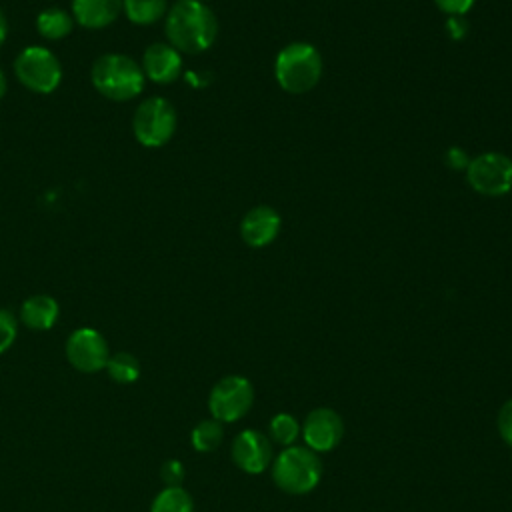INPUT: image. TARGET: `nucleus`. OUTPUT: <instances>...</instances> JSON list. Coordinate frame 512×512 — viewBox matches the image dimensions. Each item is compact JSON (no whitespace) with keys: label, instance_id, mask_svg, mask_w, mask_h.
Segmentation results:
<instances>
[{"label":"nucleus","instance_id":"nucleus-14","mask_svg":"<svg viewBox=\"0 0 512 512\" xmlns=\"http://www.w3.org/2000/svg\"><path fill=\"white\" fill-rule=\"evenodd\" d=\"M122 2L124 0H72V18L84 28L100 30L118 18Z\"/></svg>","mask_w":512,"mask_h":512},{"label":"nucleus","instance_id":"nucleus-2","mask_svg":"<svg viewBox=\"0 0 512 512\" xmlns=\"http://www.w3.org/2000/svg\"><path fill=\"white\" fill-rule=\"evenodd\" d=\"M90 80L96 92L114 102H126L136 98L144 90L142 66L120 52L102 54L90 70Z\"/></svg>","mask_w":512,"mask_h":512},{"label":"nucleus","instance_id":"nucleus-1","mask_svg":"<svg viewBox=\"0 0 512 512\" xmlns=\"http://www.w3.org/2000/svg\"><path fill=\"white\" fill-rule=\"evenodd\" d=\"M164 32L180 54H200L214 44L218 20L204 2L178 0L166 12Z\"/></svg>","mask_w":512,"mask_h":512},{"label":"nucleus","instance_id":"nucleus-16","mask_svg":"<svg viewBox=\"0 0 512 512\" xmlns=\"http://www.w3.org/2000/svg\"><path fill=\"white\" fill-rule=\"evenodd\" d=\"M74 28V18L58 6L44 8L36 18V30L46 40H60L68 36Z\"/></svg>","mask_w":512,"mask_h":512},{"label":"nucleus","instance_id":"nucleus-10","mask_svg":"<svg viewBox=\"0 0 512 512\" xmlns=\"http://www.w3.org/2000/svg\"><path fill=\"white\" fill-rule=\"evenodd\" d=\"M300 434L310 450L318 452H330L334 450L342 436H344V422L340 414L332 408H314L308 412Z\"/></svg>","mask_w":512,"mask_h":512},{"label":"nucleus","instance_id":"nucleus-18","mask_svg":"<svg viewBox=\"0 0 512 512\" xmlns=\"http://www.w3.org/2000/svg\"><path fill=\"white\" fill-rule=\"evenodd\" d=\"M150 512H194V502L182 486H166L156 494Z\"/></svg>","mask_w":512,"mask_h":512},{"label":"nucleus","instance_id":"nucleus-8","mask_svg":"<svg viewBox=\"0 0 512 512\" xmlns=\"http://www.w3.org/2000/svg\"><path fill=\"white\" fill-rule=\"evenodd\" d=\"M254 402V388L240 374L224 376L214 384L208 396V410L218 422H236L248 414Z\"/></svg>","mask_w":512,"mask_h":512},{"label":"nucleus","instance_id":"nucleus-26","mask_svg":"<svg viewBox=\"0 0 512 512\" xmlns=\"http://www.w3.org/2000/svg\"><path fill=\"white\" fill-rule=\"evenodd\" d=\"M446 162L450 168H456V170H466L470 158L466 156V152L462 148H450L446 152Z\"/></svg>","mask_w":512,"mask_h":512},{"label":"nucleus","instance_id":"nucleus-23","mask_svg":"<svg viewBox=\"0 0 512 512\" xmlns=\"http://www.w3.org/2000/svg\"><path fill=\"white\" fill-rule=\"evenodd\" d=\"M160 476L166 486H180L184 480V466L180 460H166L160 468Z\"/></svg>","mask_w":512,"mask_h":512},{"label":"nucleus","instance_id":"nucleus-11","mask_svg":"<svg viewBox=\"0 0 512 512\" xmlns=\"http://www.w3.org/2000/svg\"><path fill=\"white\" fill-rule=\"evenodd\" d=\"M232 460L234 464L248 472L260 474L272 464V442L270 438L254 428H246L236 434L232 442Z\"/></svg>","mask_w":512,"mask_h":512},{"label":"nucleus","instance_id":"nucleus-19","mask_svg":"<svg viewBox=\"0 0 512 512\" xmlns=\"http://www.w3.org/2000/svg\"><path fill=\"white\" fill-rule=\"evenodd\" d=\"M224 438V428L222 422L210 418V420H202L194 426L192 434H190V442L194 446V450L198 452H212L220 446Z\"/></svg>","mask_w":512,"mask_h":512},{"label":"nucleus","instance_id":"nucleus-4","mask_svg":"<svg viewBox=\"0 0 512 512\" xmlns=\"http://www.w3.org/2000/svg\"><path fill=\"white\" fill-rule=\"evenodd\" d=\"M272 480L286 494H308L322 480V460L308 446H286L272 460Z\"/></svg>","mask_w":512,"mask_h":512},{"label":"nucleus","instance_id":"nucleus-17","mask_svg":"<svg viewBox=\"0 0 512 512\" xmlns=\"http://www.w3.org/2000/svg\"><path fill=\"white\" fill-rule=\"evenodd\" d=\"M122 12L136 26H150L168 12L166 0H124Z\"/></svg>","mask_w":512,"mask_h":512},{"label":"nucleus","instance_id":"nucleus-12","mask_svg":"<svg viewBox=\"0 0 512 512\" xmlns=\"http://www.w3.org/2000/svg\"><path fill=\"white\" fill-rule=\"evenodd\" d=\"M282 220L272 206H254L240 220V236L252 248H264L276 240Z\"/></svg>","mask_w":512,"mask_h":512},{"label":"nucleus","instance_id":"nucleus-20","mask_svg":"<svg viewBox=\"0 0 512 512\" xmlns=\"http://www.w3.org/2000/svg\"><path fill=\"white\" fill-rule=\"evenodd\" d=\"M300 436L298 420L288 412H278L268 422V438L280 446H292Z\"/></svg>","mask_w":512,"mask_h":512},{"label":"nucleus","instance_id":"nucleus-21","mask_svg":"<svg viewBox=\"0 0 512 512\" xmlns=\"http://www.w3.org/2000/svg\"><path fill=\"white\" fill-rule=\"evenodd\" d=\"M106 370H108V376L112 380H116L118 384H130V382L138 380V376H140V364L128 352L112 354L106 364Z\"/></svg>","mask_w":512,"mask_h":512},{"label":"nucleus","instance_id":"nucleus-25","mask_svg":"<svg viewBox=\"0 0 512 512\" xmlns=\"http://www.w3.org/2000/svg\"><path fill=\"white\" fill-rule=\"evenodd\" d=\"M474 2L476 0H434L438 10L448 16H464L474 6Z\"/></svg>","mask_w":512,"mask_h":512},{"label":"nucleus","instance_id":"nucleus-15","mask_svg":"<svg viewBox=\"0 0 512 512\" xmlns=\"http://www.w3.org/2000/svg\"><path fill=\"white\" fill-rule=\"evenodd\" d=\"M60 314L58 302L48 294H36L22 302L20 320L32 330H48L56 324Z\"/></svg>","mask_w":512,"mask_h":512},{"label":"nucleus","instance_id":"nucleus-5","mask_svg":"<svg viewBox=\"0 0 512 512\" xmlns=\"http://www.w3.org/2000/svg\"><path fill=\"white\" fill-rule=\"evenodd\" d=\"M178 116L170 100L162 96L146 98L132 116V132L146 148H160L176 132Z\"/></svg>","mask_w":512,"mask_h":512},{"label":"nucleus","instance_id":"nucleus-13","mask_svg":"<svg viewBox=\"0 0 512 512\" xmlns=\"http://www.w3.org/2000/svg\"><path fill=\"white\" fill-rule=\"evenodd\" d=\"M142 72L156 84H170L182 72V56L168 42H154L144 50Z\"/></svg>","mask_w":512,"mask_h":512},{"label":"nucleus","instance_id":"nucleus-9","mask_svg":"<svg viewBox=\"0 0 512 512\" xmlns=\"http://www.w3.org/2000/svg\"><path fill=\"white\" fill-rule=\"evenodd\" d=\"M66 356L76 370L92 374L106 368L110 360V350L98 330L78 328L68 336Z\"/></svg>","mask_w":512,"mask_h":512},{"label":"nucleus","instance_id":"nucleus-30","mask_svg":"<svg viewBox=\"0 0 512 512\" xmlns=\"http://www.w3.org/2000/svg\"><path fill=\"white\" fill-rule=\"evenodd\" d=\"M196 2H206V0H196Z\"/></svg>","mask_w":512,"mask_h":512},{"label":"nucleus","instance_id":"nucleus-28","mask_svg":"<svg viewBox=\"0 0 512 512\" xmlns=\"http://www.w3.org/2000/svg\"><path fill=\"white\" fill-rule=\"evenodd\" d=\"M6 34H8V22H6L4 12L0 10V44L6 40Z\"/></svg>","mask_w":512,"mask_h":512},{"label":"nucleus","instance_id":"nucleus-24","mask_svg":"<svg viewBox=\"0 0 512 512\" xmlns=\"http://www.w3.org/2000/svg\"><path fill=\"white\" fill-rule=\"evenodd\" d=\"M498 432L502 440L512 448V398L504 402L498 412Z\"/></svg>","mask_w":512,"mask_h":512},{"label":"nucleus","instance_id":"nucleus-3","mask_svg":"<svg viewBox=\"0 0 512 512\" xmlns=\"http://www.w3.org/2000/svg\"><path fill=\"white\" fill-rule=\"evenodd\" d=\"M278 86L288 94L310 92L322 76V56L310 42H292L284 46L274 60Z\"/></svg>","mask_w":512,"mask_h":512},{"label":"nucleus","instance_id":"nucleus-6","mask_svg":"<svg viewBox=\"0 0 512 512\" xmlns=\"http://www.w3.org/2000/svg\"><path fill=\"white\" fill-rule=\"evenodd\" d=\"M18 82L36 94H50L62 82V64L44 46L24 48L14 62Z\"/></svg>","mask_w":512,"mask_h":512},{"label":"nucleus","instance_id":"nucleus-29","mask_svg":"<svg viewBox=\"0 0 512 512\" xmlns=\"http://www.w3.org/2000/svg\"><path fill=\"white\" fill-rule=\"evenodd\" d=\"M6 94V76H4V72H2V68H0V98Z\"/></svg>","mask_w":512,"mask_h":512},{"label":"nucleus","instance_id":"nucleus-22","mask_svg":"<svg viewBox=\"0 0 512 512\" xmlns=\"http://www.w3.org/2000/svg\"><path fill=\"white\" fill-rule=\"evenodd\" d=\"M16 332H18L16 318L12 316V312L0 308V354L14 344Z\"/></svg>","mask_w":512,"mask_h":512},{"label":"nucleus","instance_id":"nucleus-27","mask_svg":"<svg viewBox=\"0 0 512 512\" xmlns=\"http://www.w3.org/2000/svg\"><path fill=\"white\" fill-rule=\"evenodd\" d=\"M448 32L454 40H460L466 34V22L462 16H448Z\"/></svg>","mask_w":512,"mask_h":512},{"label":"nucleus","instance_id":"nucleus-7","mask_svg":"<svg viewBox=\"0 0 512 512\" xmlns=\"http://www.w3.org/2000/svg\"><path fill=\"white\" fill-rule=\"evenodd\" d=\"M466 180L482 196H502L512 190V158L500 152H482L470 158Z\"/></svg>","mask_w":512,"mask_h":512}]
</instances>
